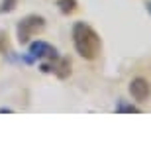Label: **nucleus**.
<instances>
[{"mask_svg": "<svg viewBox=\"0 0 151 151\" xmlns=\"http://www.w3.org/2000/svg\"><path fill=\"white\" fill-rule=\"evenodd\" d=\"M71 35H73L75 49H77V53L81 57L92 61V59H96V57L100 55V51H102V39H100V35L94 32V28H90L88 24L77 22L73 26Z\"/></svg>", "mask_w": 151, "mask_h": 151, "instance_id": "nucleus-1", "label": "nucleus"}, {"mask_svg": "<svg viewBox=\"0 0 151 151\" xmlns=\"http://www.w3.org/2000/svg\"><path fill=\"white\" fill-rule=\"evenodd\" d=\"M129 94H132V98H134L135 102H145L151 94V84L141 77L134 78V81L129 83Z\"/></svg>", "mask_w": 151, "mask_h": 151, "instance_id": "nucleus-5", "label": "nucleus"}, {"mask_svg": "<svg viewBox=\"0 0 151 151\" xmlns=\"http://www.w3.org/2000/svg\"><path fill=\"white\" fill-rule=\"evenodd\" d=\"M116 112L118 114H141V110L137 106H134V104H128L126 100H118Z\"/></svg>", "mask_w": 151, "mask_h": 151, "instance_id": "nucleus-6", "label": "nucleus"}, {"mask_svg": "<svg viewBox=\"0 0 151 151\" xmlns=\"http://www.w3.org/2000/svg\"><path fill=\"white\" fill-rule=\"evenodd\" d=\"M29 57L32 59H55L59 55H57V49L51 43L37 39V41H34L29 45Z\"/></svg>", "mask_w": 151, "mask_h": 151, "instance_id": "nucleus-4", "label": "nucleus"}, {"mask_svg": "<svg viewBox=\"0 0 151 151\" xmlns=\"http://www.w3.org/2000/svg\"><path fill=\"white\" fill-rule=\"evenodd\" d=\"M45 28V18L37 16V14H29V16L22 18L16 26V37L20 43H28L35 34H39Z\"/></svg>", "mask_w": 151, "mask_h": 151, "instance_id": "nucleus-2", "label": "nucleus"}, {"mask_svg": "<svg viewBox=\"0 0 151 151\" xmlns=\"http://www.w3.org/2000/svg\"><path fill=\"white\" fill-rule=\"evenodd\" d=\"M145 8H147V12L151 14V2H147V4H145Z\"/></svg>", "mask_w": 151, "mask_h": 151, "instance_id": "nucleus-9", "label": "nucleus"}, {"mask_svg": "<svg viewBox=\"0 0 151 151\" xmlns=\"http://www.w3.org/2000/svg\"><path fill=\"white\" fill-rule=\"evenodd\" d=\"M57 8L61 10V14H73L77 10V0H57Z\"/></svg>", "mask_w": 151, "mask_h": 151, "instance_id": "nucleus-7", "label": "nucleus"}, {"mask_svg": "<svg viewBox=\"0 0 151 151\" xmlns=\"http://www.w3.org/2000/svg\"><path fill=\"white\" fill-rule=\"evenodd\" d=\"M18 0H2L0 2V14H8V12H12L14 8H16Z\"/></svg>", "mask_w": 151, "mask_h": 151, "instance_id": "nucleus-8", "label": "nucleus"}, {"mask_svg": "<svg viewBox=\"0 0 151 151\" xmlns=\"http://www.w3.org/2000/svg\"><path fill=\"white\" fill-rule=\"evenodd\" d=\"M39 69L43 73H53L59 78H65L71 75V61L65 57H55V59H49V63H41Z\"/></svg>", "mask_w": 151, "mask_h": 151, "instance_id": "nucleus-3", "label": "nucleus"}]
</instances>
